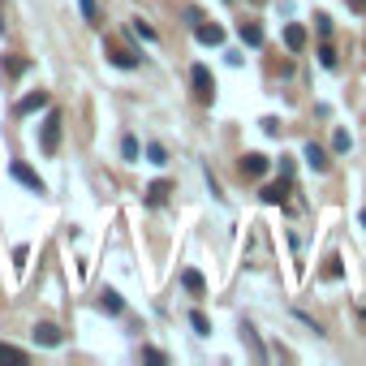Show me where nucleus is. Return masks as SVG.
<instances>
[{
	"label": "nucleus",
	"mask_w": 366,
	"mask_h": 366,
	"mask_svg": "<svg viewBox=\"0 0 366 366\" xmlns=\"http://www.w3.org/2000/svg\"><path fill=\"white\" fill-rule=\"evenodd\" d=\"M190 82H194V100L198 104H211L216 100V78H211V69H207V65L190 69Z\"/></svg>",
	"instance_id": "nucleus-1"
},
{
	"label": "nucleus",
	"mask_w": 366,
	"mask_h": 366,
	"mask_svg": "<svg viewBox=\"0 0 366 366\" xmlns=\"http://www.w3.org/2000/svg\"><path fill=\"white\" fill-rule=\"evenodd\" d=\"M60 125H65V121H60V113H47L43 134H39V142H43V151H47V155H52V151L60 147Z\"/></svg>",
	"instance_id": "nucleus-2"
},
{
	"label": "nucleus",
	"mask_w": 366,
	"mask_h": 366,
	"mask_svg": "<svg viewBox=\"0 0 366 366\" xmlns=\"http://www.w3.org/2000/svg\"><path fill=\"white\" fill-rule=\"evenodd\" d=\"M9 172H13V181H22L26 190H35V194H47V185H43V177H39V172H30L26 164H9Z\"/></svg>",
	"instance_id": "nucleus-3"
},
{
	"label": "nucleus",
	"mask_w": 366,
	"mask_h": 366,
	"mask_svg": "<svg viewBox=\"0 0 366 366\" xmlns=\"http://www.w3.org/2000/svg\"><path fill=\"white\" fill-rule=\"evenodd\" d=\"M237 168H242V177H263V172H267V155H259V151H246Z\"/></svg>",
	"instance_id": "nucleus-4"
},
{
	"label": "nucleus",
	"mask_w": 366,
	"mask_h": 366,
	"mask_svg": "<svg viewBox=\"0 0 366 366\" xmlns=\"http://www.w3.org/2000/svg\"><path fill=\"white\" fill-rule=\"evenodd\" d=\"M39 108H47V91H30L18 100V117H30V113H39Z\"/></svg>",
	"instance_id": "nucleus-5"
},
{
	"label": "nucleus",
	"mask_w": 366,
	"mask_h": 366,
	"mask_svg": "<svg viewBox=\"0 0 366 366\" xmlns=\"http://www.w3.org/2000/svg\"><path fill=\"white\" fill-rule=\"evenodd\" d=\"M194 35H198V43H207V47L225 43V30H220L216 22H198V26H194Z\"/></svg>",
	"instance_id": "nucleus-6"
},
{
	"label": "nucleus",
	"mask_w": 366,
	"mask_h": 366,
	"mask_svg": "<svg viewBox=\"0 0 366 366\" xmlns=\"http://www.w3.org/2000/svg\"><path fill=\"white\" fill-rule=\"evenodd\" d=\"M306 164H310L314 172H328V168H332V160H328V151L319 147V142H306Z\"/></svg>",
	"instance_id": "nucleus-7"
},
{
	"label": "nucleus",
	"mask_w": 366,
	"mask_h": 366,
	"mask_svg": "<svg viewBox=\"0 0 366 366\" xmlns=\"http://www.w3.org/2000/svg\"><path fill=\"white\" fill-rule=\"evenodd\" d=\"M108 60H113L117 69H138V56L130 52V47H108Z\"/></svg>",
	"instance_id": "nucleus-8"
},
{
	"label": "nucleus",
	"mask_w": 366,
	"mask_h": 366,
	"mask_svg": "<svg viewBox=\"0 0 366 366\" xmlns=\"http://www.w3.org/2000/svg\"><path fill=\"white\" fill-rule=\"evenodd\" d=\"M35 341L47 345V349H56L60 345V328L56 323H35Z\"/></svg>",
	"instance_id": "nucleus-9"
},
{
	"label": "nucleus",
	"mask_w": 366,
	"mask_h": 366,
	"mask_svg": "<svg viewBox=\"0 0 366 366\" xmlns=\"http://www.w3.org/2000/svg\"><path fill=\"white\" fill-rule=\"evenodd\" d=\"M284 194H289V177H280V181H272V185H263V203H284Z\"/></svg>",
	"instance_id": "nucleus-10"
},
{
	"label": "nucleus",
	"mask_w": 366,
	"mask_h": 366,
	"mask_svg": "<svg viewBox=\"0 0 366 366\" xmlns=\"http://www.w3.org/2000/svg\"><path fill=\"white\" fill-rule=\"evenodd\" d=\"M284 47H289V52H301V47H306V30H301V26H284Z\"/></svg>",
	"instance_id": "nucleus-11"
},
{
	"label": "nucleus",
	"mask_w": 366,
	"mask_h": 366,
	"mask_svg": "<svg viewBox=\"0 0 366 366\" xmlns=\"http://www.w3.org/2000/svg\"><path fill=\"white\" fill-rule=\"evenodd\" d=\"M168 194H172V185H168V181H151V185H147V203H151V207H160Z\"/></svg>",
	"instance_id": "nucleus-12"
},
{
	"label": "nucleus",
	"mask_w": 366,
	"mask_h": 366,
	"mask_svg": "<svg viewBox=\"0 0 366 366\" xmlns=\"http://www.w3.org/2000/svg\"><path fill=\"white\" fill-rule=\"evenodd\" d=\"M181 284H185V289L194 293V297H198V293L207 289V280H203V272H194V267H190V272H181Z\"/></svg>",
	"instance_id": "nucleus-13"
},
{
	"label": "nucleus",
	"mask_w": 366,
	"mask_h": 366,
	"mask_svg": "<svg viewBox=\"0 0 366 366\" xmlns=\"http://www.w3.org/2000/svg\"><path fill=\"white\" fill-rule=\"evenodd\" d=\"M100 306H104L108 314H121L125 301H121V293H117V289H104V293H100Z\"/></svg>",
	"instance_id": "nucleus-14"
},
{
	"label": "nucleus",
	"mask_w": 366,
	"mask_h": 366,
	"mask_svg": "<svg viewBox=\"0 0 366 366\" xmlns=\"http://www.w3.org/2000/svg\"><path fill=\"white\" fill-rule=\"evenodd\" d=\"M242 43L259 47V43H263V26H259V22H242Z\"/></svg>",
	"instance_id": "nucleus-15"
},
{
	"label": "nucleus",
	"mask_w": 366,
	"mask_h": 366,
	"mask_svg": "<svg viewBox=\"0 0 366 366\" xmlns=\"http://www.w3.org/2000/svg\"><path fill=\"white\" fill-rule=\"evenodd\" d=\"M26 362V349H18V345H5V341H0V362Z\"/></svg>",
	"instance_id": "nucleus-16"
},
{
	"label": "nucleus",
	"mask_w": 366,
	"mask_h": 366,
	"mask_svg": "<svg viewBox=\"0 0 366 366\" xmlns=\"http://www.w3.org/2000/svg\"><path fill=\"white\" fill-rule=\"evenodd\" d=\"M121 155H125V160H138V138H134V134L121 138Z\"/></svg>",
	"instance_id": "nucleus-17"
},
{
	"label": "nucleus",
	"mask_w": 366,
	"mask_h": 366,
	"mask_svg": "<svg viewBox=\"0 0 366 366\" xmlns=\"http://www.w3.org/2000/svg\"><path fill=\"white\" fill-rule=\"evenodd\" d=\"M78 9H82L87 22H100V9H95V0H78Z\"/></svg>",
	"instance_id": "nucleus-18"
},
{
	"label": "nucleus",
	"mask_w": 366,
	"mask_h": 366,
	"mask_svg": "<svg viewBox=\"0 0 366 366\" xmlns=\"http://www.w3.org/2000/svg\"><path fill=\"white\" fill-rule=\"evenodd\" d=\"M190 328H194V332H198V336H207V332H211V323H207V319H203V314H198V310H194V314H190Z\"/></svg>",
	"instance_id": "nucleus-19"
},
{
	"label": "nucleus",
	"mask_w": 366,
	"mask_h": 366,
	"mask_svg": "<svg viewBox=\"0 0 366 366\" xmlns=\"http://www.w3.org/2000/svg\"><path fill=\"white\" fill-rule=\"evenodd\" d=\"M147 160H151V164H164V160H168V155H164V147H160V142H151V147H147Z\"/></svg>",
	"instance_id": "nucleus-20"
},
{
	"label": "nucleus",
	"mask_w": 366,
	"mask_h": 366,
	"mask_svg": "<svg viewBox=\"0 0 366 366\" xmlns=\"http://www.w3.org/2000/svg\"><path fill=\"white\" fill-rule=\"evenodd\" d=\"M319 60H323V69H336V52H332V47H328V43L319 47Z\"/></svg>",
	"instance_id": "nucleus-21"
},
{
	"label": "nucleus",
	"mask_w": 366,
	"mask_h": 366,
	"mask_svg": "<svg viewBox=\"0 0 366 366\" xmlns=\"http://www.w3.org/2000/svg\"><path fill=\"white\" fill-rule=\"evenodd\" d=\"M323 280H341V259H328V267H323Z\"/></svg>",
	"instance_id": "nucleus-22"
},
{
	"label": "nucleus",
	"mask_w": 366,
	"mask_h": 366,
	"mask_svg": "<svg viewBox=\"0 0 366 366\" xmlns=\"http://www.w3.org/2000/svg\"><path fill=\"white\" fill-rule=\"evenodd\" d=\"M332 151H349V134H345V130L332 134Z\"/></svg>",
	"instance_id": "nucleus-23"
},
{
	"label": "nucleus",
	"mask_w": 366,
	"mask_h": 366,
	"mask_svg": "<svg viewBox=\"0 0 366 366\" xmlns=\"http://www.w3.org/2000/svg\"><path fill=\"white\" fill-rule=\"evenodd\" d=\"M134 35H142V39H151V43H155V39H160V35H155V30H151L147 22H134Z\"/></svg>",
	"instance_id": "nucleus-24"
},
{
	"label": "nucleus",
	"mask_w": 366,
	"mask_h": 366,
	"mask_svg": "<svg viewBox=\"0 0 366 366\" xmlns=\"http://www.w3.org/2000/svg\"><path fill=\"white\" fill-rule=\"evenodd\" d=\"M142 362H168V358L160 354V349H142Z\"/></svg>",
	"instance_id": "nucleus-25"
},
{
	"label": "nucleus",
	"mask_w": 366,
	"mask_h": 366,
	"mask_svg": "<svg viewBox=\"0 0 366 366\" xmlns=\"http://www.w3.org/2000/svg\"><path fill=\"white\" fill-rule=\"evenodd\" d=\"M314 26H319V35H328V30H332V18H328V13H319V18H314Z\"/></svg>",
	"instance_id": "nucleus-26"
},
{
	"label": "nucleus",
	"mask_w": 366,
	"mask_h": 366,
	"mask_svg": "<svg viewBox=\"0 0 366 366\" xmlns=\"http://www.w3.org/2000/svg\"><path fill=\"white\" fill-rule=\"evenodd\" d=\"M345 5H349V9H366V0H345Z\"/></svg>",
	"instance_id": "nucleus-27"
},
{
	"label": "nucleus",
	"mask_w": 366,
	"mask_h": 366,
	"mask_svg": "<svg viewBox=\"0 0 366 366\" xmlns=\"http://www.w3.org/2000/svg\"><path fill=\"white\" fill-rule=\"evenodd\" d=\"M362 225H366V211H362Z\"/></svg>",
	"instance_id": "nucleus-28"
},
{
	"label": "nucleus",
	"mask_w": 366,
	"mask_h": 366,
	"mask_svg": "<svg viewBox=\"0 0 366 366\" xmlns=\"http://www.w3.org/2000/svg\"><path fill=\"white\" fill-rule=\"evenodd\" d=\"M254 5H263V0H254Z\"/></svg>",
	"instance_id": "nucleus-29"
}]
</instances>
